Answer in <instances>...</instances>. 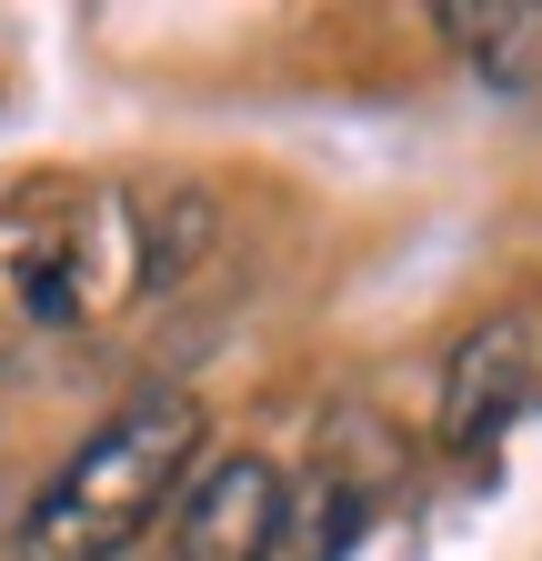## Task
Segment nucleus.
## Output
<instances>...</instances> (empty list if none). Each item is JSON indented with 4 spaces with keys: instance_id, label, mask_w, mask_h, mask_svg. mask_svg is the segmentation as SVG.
I'll use <instances>...</instances> for the list:
<instances>
[{
    "instance_id": "1",
    "label": "nucleus",
    "mask_w": 542,
    "mask_h": 561,
    "mask_svg": "<svg viewBox=\"0 0 542 561\" xmlns=\"http://www.w3.org/2000/svg\"><path fill=\"white\" fill-rule=\"evenodd\" d=\"M191 451H201V401L191 391L121 401L101 432L31 491V512L11 531V561H111V551H131V531L181 491Z\"/></svg>"
},
{
    "instance_id": "2",
    "label": "nucleus",
    "mask_w": 542,
    "mask_h": 561,
    "mask_svg": "<svg viewBox=\"0 0 542 561\" xmlns=\"http://www.w3.org/2000/svg\"><path fill=\"white\" fill-rule=\"evenodd\" d=\"M121 210H21L11 221V301L31 321H81L111 301Z\"/></svg>"
},
{
    "instance_id": "3",
    "label": "nucleus",
    "mask_w": 542,
    "mask_h": 561,
    "mask_svg": "<svg viewBox=\"0 0 542 561\" xmlns=\"http://www.w3.org/2000/svg\"><path fill=\"white\" fill-rule=\"evenodd\" d=\"M282 512H292L282 461L222 451V461H201V481L181 491V531H171V551H181V561H271Z\"/></svg>"
},
{
    "instance_id": "4",
    "label": "nucleus",
    "mask_w": 542,
    "mask_h": 561,
    "mask_svg": "<svg viewBox=\"0 0 542 561\" xmlns=\"http://www.w3.org/2000/svg\"><path fill=\"white\" fill-rule=\"evenodd\" d=\"M532 371H542V321H532V311L483 321V331L452 351V371H442V442L503 432V421L532 401Z\"/></svg>"
},
{
    "instance_id": "5",
    "label": "nucleus",
    "mask_w": 542,
    "mask_h": 561,
    "mask_svg": "<svg viewBox=\"0 0 542 561\" xmlns=\"http://www.w3.org/2000/svg\"><path fill=\"white\" fill-rule=\"evenodd\" d=\"M362 481H342V471H312V481H292V512H282V541H271V561H342L352 541H362Z\"/></svg>"
},
{
    "instance_id": "6",
    "label": "nucleus",
    "mask_w": 542,
    "mask_h": 561,
    "mask_svg": "<svg viewBox=\"0 0 542 561\" xmlns=\"http://www.w3.org/2000/svg\"><path fill=\"white\" fill-rule=\"evenodd\" d=\"M432 31L483 70V81H532V60H542V11H483V0H452V11H432Z\"/></svg>"
}]
</instances>
